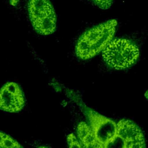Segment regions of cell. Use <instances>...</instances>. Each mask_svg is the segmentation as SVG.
Returning <instances> with one entry per match:
<instances>
[{
    "instance_id": "cell-1",
    "label": "cell",
    "mask_w": 148,
    "mask_h": 148,
    "mask_svg": "<svg viewBox=\"0 0 148 148\" xmlns=\"http://www.w3.org/2000/svg\"><path fill=\"white\" fill-rule=\"evenodd\" d=\"M117 24L116 20L110 19L85 31L76 45V56L87 60L102 51L112 40Z\"/></svg>"
},
{
    "instance_id": "cell-2",
    "label": "cell",
    "mask_w": 148,
    "mask_h": 148,
    "mask_svg": "<svg viewBox=\"0 0 148 148\" xmlns=\"http://www.w3.org/2000/svg\"><path fill=\"white\" fill-rule=\"evenodd\" d=\"M102 56L110 67L116 69H124L136 61L139 56V50L138 46L130 40L115 38L103 50Z\"/></svg>"
},
{
    "instance_id": "cell-3",
    "label": "cell",
    "mask_w": 148,
    "mask_h": 148,
    "mask_svg": "<svg viewBox=\"0 0 148 148\" xmlns=\"http://www.w3.org/2000/svg\"><path fill=\"white\" fill-rule=\"evenodd\" d=\"M28 12L31 24L36 32L47 35L56 31V14L49 0H29Z\"/></svg>"
},
{
    "instance_id": "cell-4",
    "label": "cell",
    "mask_w": 148,
    "mask_h": 148,
    "mask_svg": "<svg viewBox=\"0 0 148 148\" xmlns=\"http://www.w3.org/2000/svg\"><path fill=\"white\" fill-rule=\"evenodd\" d=\"M105 148H146V144L139 127L130 120L122 119L117 123L116 135Z\"/></svg>"
},
{
    "instance_id": "cell-5",
    "label": "cell",
    "mask_w": 148,
    "mask_h": 148,
    "mask_svg": "<svg viewBox=\"0 0 148 148\" xmlns=\"http://www.w3.org/2000/svg\"><path fill=\"white\" fill-rule=\"evenodd\" d=\"M90 128L97 140L105 146L114 136L117 124L111 119L90 110L88 113Z\"/></svg>"
},
{
    "instance_id": "cell-6",
    "label": "cell",
    "mask_w": 148,
    "mask_h": 148,
    "mask_svg": "<svg viewBox=\"0 0 148 148\" xmlns=\"http://www.w3.org/2000/svg\"><path fill=\"white\" fill-rule=\"evenodd\" d=\"M24 99L20 87L14 82L6 83L0 92V107L8 112H18L24 106Z\"/></svg>"
},
{
    "instance_id": "cell-7",
    "label": "cell",
    "mask_w": 148,
    "mask_h": 148,
    "mask_svg": "<svg viewBox=\"0 0 148 148\" xmlns=\"http://www.w3.org/2000/svg\"><path fill=\"white\" fill-rule=\"evenodd\" d=\"M77 136L84 148H105L94 135L90 126L84 122H80L77 125Z\"/></svg>"
},
{
    "instance_id": "cell-8",
    "label": "cell",
    "mask_w": 148,
    "mask_h": 148,
    "mask_svg": "<svg viewBox=\"0 0 148 148\" xmlns=\"http://www.w3.org/2000/svg\"><path fill=\"white\" fill-rule=\"evenodd\" d=\"M19 143L9 135L1 132L0 146L1 148H14Z\"/></svg>"
},
{
    "instance_id": "cell-9",
    "label": "cell",
    "mask_w": 148,
    "mask_h": 148,
    "mask_svg": "<svg viewBox=\"0 0 148 148\" xmlns=\"http://www.w3.org/2000/svg\"><path fill=\"white\" fill-rule=\"evenodd\" d=\"M67 142L69 148H84L73 134H70L68 135Z\"/></svg>"
},
{
    "instance_id": "cell-10",
    "label": "cell",
    "mask_w": 148,
    "mask_h": 148,
    "mask_svg": "<svg viewBox=\"0 0 148 148\" xmlns=\"http://www.w3.org/2000/svg\"><path fill=\"white\" fill-rule=\"evenodd\" d=\"M95 5L101 9H109L113 3V0H91Z\"/></svg>"
},
{
    "instance_id": "cell-11",
    "label": "cell",
    "mask_w": 148,
    "mask_h": 148,
    "mask_svg": "<svg viewBox=\"0 0 148 148\" xmlns=\"http://www.w3.org/2000/svg\"><path fill=\"white\" fill-rule=\"evenodd\" d=\"M19 1L20 0H9L10 5L13 6H15L17 4V3L19 2Z\"/></svg>"
},
{
    "instance_id": "cell-12",
    "label": "cell",
    "mask_w": 148,
    "mask_h": 148,
    "mask_svg": "<svg viewBox=\"0 0 148 148\" xmlns=\"http://www.w3.org/2000/svg\"><path fill=\"white\" fill-rule=\"evenodd\" d=\"M145 97L146 98V99H148V90L145 93Z\"/></svg>"
},
{
    "instance_id": "cell-13",
    "label": "cell",
    "mask_w": 148,
    "mask_h": 148,
    "mask_svg": "<svg viewBox=\"0 0 148 148\" xmlns=\"http://www.w3.org/2000/svg\"><path fill=\"white\" fill-rule=\"evenodd\" d=\"M14 148H23V147L20 145V144H18L17 146H16Z\"/></svg>"
},
{
    "instance_id": "cell-14",
    "label": "cell",
    "mask_w": 148,
    "mask_h": 148,
    "mask_svg": "<svg viewBox=\"0 0 148 148\" xmlns=\"http://www.w3.org/2000/svg\"><path fill=\"white\" fill-rule=\"evenodd\" d=\"M38 148H47L46 147H43V146H40V147H38Z\"/></svg>"
}]
</instances>
